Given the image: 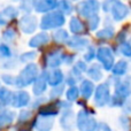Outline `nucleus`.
Listing matches in <instances>:
<instances>
[{"label": "nucleus", "mask_w": 131, "mask_h": 131, "mask_svg": "<svg viewBox=\"0 0 131 131\" xmlns=\"http://www.w3.org/2000/svg\"><path fill=\"white\" fill-rule=\"evenodd\" d=\"M14 36H15V32L13 31V30H7V31H5V34H4V38L6 39H8V40H12V39L14 38Z\"/></svg>", "instance_id": "f704fd0d"}, {"label": "nucleus", "mask_w": 131, "mask_h": 131, "mask_svg": "<svg viewBox=\"0 0 131 131\" xmlns=\"http://www.w3.org/2000/svg\"><path fill=\"white\" fill-rule=\"evenodd\" d=\"M94 55H95L94 50H93L92 47H90V48H89V51H88V53L85 54V59L88 60V61H91V60L94 58Z\"/></svg>", "instance_id": "72a5a7b5"}, {"label": "nucleus", "mask_w": 131, "mask_h": 131, "mask_svg": "<svg viewBox=\"0 0 131 131\" xmlns=\"http://www.w3.org/2000/svg\"><path fill=\"white\" fill-rule=\"evenodd\" d=\"M35 7V2L32 0H23L21 4V8L24 9V12H31V9Z\"/></svg>", "instance_id": "c756f323"}, {"label": "nucleus", "mask_w": 131, "mask_h": 131, "mask_svg": "<svg viewBox=\"0 0 131 131\" xmlns=\"http://www.w3.org/2000/svg\"><path fill=\"white\" fill-rule=\"evenodd\" d=\"M0 55H1L2 58H9V55H10L9 48L5 45H0Z\"/></svg>", "instance_id": "7c9ffc66"}, {"label": "nucleus", "mask_w": 131, "mask_h": 131, "mask_svg": "<svg viewBox=\"0 0 131 131\" xmlns=\"http://www.w3.org/2000/svg\"><path fill=\"white\" fill-rule=\"evenodd\" d=\"M48 40H50V38H48V35L46 34H39L37 35L36 37H34V38L30 40V46L31 47H40V46L45 45V44L48 43Z\"/></svg>", "instance_id": "ddd939ff"}, {"label": "nucleus", "mask_w": 131, "mask_h": 131, "mask_svg": "<svg viewBox=\"0 0 131 131\" xmlns=\"http://www.w3.org/2000/svg\"><path fill=\"white\" fill-rule=\"evenodd\" d=\"M124 106L128 107V113H131V101H128L127 104H124Z\"/></svg>", "instance_id": "58836bf2"}, {"label": "nucleus", "mask_w": 131, "mask_h": 131, "mask_svg": "<svg viewBox=\"0 0 131 131\" xmlns=\"http://www.w3.org/2000/svg\"><path fill=\"white\" fill-rule=\"evenodd\" d=\"M111 101V92H109V84L104 83L100 84L97 88L94 95V102L97 106L102 107L105 105H107Z\"/></svg>", "instance_id": "7ed1b4c3"}, {"label": "nucleus", "mask_w": 131, "mask_h": 131, "mask_svg": "<svg viewBox=\"0 0 131 131\" xmlns=\"http://www.w3.org/2000/svg\"><path fill=\"white\" fill-rule=\"evenodd\" d=\"M61 6H63L62 10L66 12V13H69V12L71 10V6H70V4L67 1V0H63V1L61 2Z\"/></svg>", "instance_id": "c9c22d12"}, {"label": "nucleus", "mask_w": 131, "mask_h": 131, "mask_svg": "<svg viewBox=\"0 0 131 131\" xmlns=\"http://www.w3.org/2000/svg\"><path fill=\"white\" fill-rule=\"evenodd\" d=\"M36 58V53H24L21 58L22 61H28V60H34Z\"/></svg>", "instance_id": "2f4dec72"}, {"label": "nucleus", "mask_w": 131, "mask_h": 131, "mask_svg": "<svg viewBox=\"0 0 131 131\" xmlns=\"http://www.w3.org/2000/svg\"><path fill=\"white\" fill-rule=\"evenodd\" d=\"M113 36H114L113 28H105V29L100 30L97 34V37L100 39H111Z\"/></svg>", "instance_id": "5701e85b"}, {"label": "nucleus", "mask_w": 131, "mask_h": 131, "mask_svg": "<svg viewBox=\"0 0 131 131\" xmlns=\"http://www.w3.org/2000/svg\"><path fill=\"white\" fill-rule=\"evenodd\" d=\"M88 72H89V76L92 79H94V81H99L102 77V71L100 69L99 64H92L90 69L88 70Z\"/></svg>", "instance_id": "6ab92c4d"}, {"label": "nucleus", "mask_w": 131, "mask_h": 131, "mask_svg": "<svg viewBox=\"0 0 131 131\" xmlns=\"http://www.w3.org/2000/svg\"><path fill=\"white\" fill-rule=\"evenodd\" d=\"M111 13L115 21H122L130 14V9H129V7L125 4H123L122 1L115 0V2H114L113 7H112V9H111Z\"/></svg>", "instance_id": "6e6552de"}, {"label": "nucleus", "mask_w": 131, "mask_h": 131, "mask_svg": "<svg viewBox=\"0 0 131 131\" xmlns=\"http://www.w3.org/2000/svg\"><path fill=\"white\" fill-rule=\"evenodd\" d=\"M94 90V85H93L92 82L90 81H83L81 84V93L85 99H89L91 97V94L93 93Z\"/></svg>", "instance_id": "2eb2a0df"}, {"label": "nucleus", "mask_w": 131, "mask_h": 131, "mask_svg": "<svg viewBox=\"0 0 131 131\" xmlns=\"http://www.w3.org/2000/svg\"><path fill=\"white\" fill-rule=\"evenodd\" d=\"M64 23V16L61 12H53V13H50L43 17L40 23V28L41 29H53V28H58L61 27Z\"/></svg>", "instance_id": "f03ea898"}, {"label": "nucleus", "mask_w": 131, "mask_h": 131, "mask_svg": "<svg viewBox=\"0 0 131 131\" xmlns=\"http://www.w3.org/2000/svg\"><path fill=\"white\" fill-rule=\"evenodd\" d=\"M128 68H129V63H128L125 60H120V61H117V63L114 64L112 71H113L114 76L123 77V76H125V74H127Z\"/></svg>", "instance_id": "9b49d317"}, {"label": "nucleus", "mask_w": 131, "mask_h": 131, "mask_svg": "<svg viewBox=\"0 0 131 131\" xmlns=\"http://www.w3.org/2000/svg\"><path fill=\"white\" fill-rule=\"evenodd\" d=\"M38 75V69H37L36 64H29L22 70V72L20 74V76L15 79V85L20 86H25L28 84L32 83L35 79L37 78Z\"/></svg>", "instance_id": "f257e3e1"}, {"label": "nucleus", "mask_w": 131, "mask_h": 131, "mask_svg": "<svg viewBox=\"0 0 131 131\" xmlns=\"http://www.w3.org/2000/svg\"><path fill=\"white\" fill-rule=\"evenodd\" d=\"M2 78H4V81L6 82L7 84H13V82H15V79L16 78H14V77H10V76H4L2 77Z\"/></svg>", "instance_id": "4c0bfd02"}, {"label": "nucleus", "mask_w": 131, "mask_h": 131, "mask_svg": "<svg viewBox=\"0 0 131 131\" xmlns=\"http://www.w3.org/2000/svg\"><path fill=\"white\" fill-rule=\"evenodd\" d=\"M62 78H63V75H62V72L59 71V70H55V71H53L52 74L48 76V82H50L51 85L57 86L58 84L61 83Z\"/></svg>", "instance_id": "aec40b11"}, {"label": "nucleus", "mask_w": 131, "mask_h": 131, "mask_svg": "<svg viewBox=\"0 0 131 131\" xmlns=\"http://www.w3.org/2000/svg\"><path fill=\"white\" fill-rule=\"evenodd\" d=\"M71 118H72V113H70V112L64 113L63 116L61 117V124L63 125L66 129L71 128V122H70V120H71Z\"/></svg>", "instance_id": "bb28decb"}, {"label": "nucleus", "mask_w": 131, "mask_h": 131, "mask_svg": "<svg viewBox=\"0 0 131 131\" xmlns=\"http://www.w3.org/2000/svg\"><path fill=\"white\" fill-rule=\"evenodd\" d=\"M13 98H14V95L12 94L10 91H8L5 88L0 89V101H1L2 104H9V102H13Z\"/></svg>", "instance_id": "4be33fe9"}, {"label": "nucleus", "mask_w": 131, "mask_h": 131, "mask_svg": "<svg viewBox=\"0 0 131 131\" xmlns=\"http://www.w3.org/2000/svg\"><path fill=\"white\" fill-rule=\"evenodd\" d=\"M120 52L127 58H131V44L128 41H123L120 45Z\"/></svg>", "instance_id": "393cba45"}, {"label": "nucleus", "mask_w": 131, "mask_h": 131, "mask_svg": "<svg viewBox=\"0 0 131 131\" xmlns=\"http://www.w3.org/2000/svg\"><path fill=\"white\" fill-rule=\"evenodd\" d=\"M99 7H100V5L97 0H85V1L81 2L78 5V8L77 9H78V13L81 15L90 17V16L97 14V12L99 10Z\"/></svg>", "instance_id": "0eeeda50"}, {"label": "nucleus", "mask_w": 131, "mask_h": 131, "mask_svg": "<svg viewBox=\"0 0 131 131\" xmlns=\"http://www.w3.org/2000/svg\"><path fill=\"white\" fill-rule=\"evenodd\" d=\"M79 93H78V90H77L76 88H74L72 86L71 89H69L67 92V98L68 100H71V101H74V100H76L77 98H78Z\"/></svg>", "instance_id": "c85d7f7f"}, {"label": "nucleus", "mask_w": 131, "mask_h": 131, "mask_svg": "<svg viewBox=\"0 0 131 131\" xmlns=\"http://www.w3.org/2000/svg\"><path fill=\"white\" fill-rule=\"evenodd\" d=\"M95 120L85 111H82L78 114V128L81 131H94L97 129Z\"/></svg>", "instance_id": "39448f33"}, {"label": "nucleus", "mask_w": 131, "mask_h": 131, "mask_svg": "<svg viewBox=\"0 0 131 131\" xmlns=\"http://www.w3.org/2000/svg\"><path fill=\"white\" fill-rule=\"evenodd\" d=\"M70 29L74 34H81V32L84 31V27L83 23L76 17H72L71 21H70Z\"/></svg>", "instance_id": "412c9836"}, {"label": "nucleus", "mask_w": 131, "mask_h": 131, "mask_svg": "<svg viewBox=\"0 0 131 131\" xmlns=\"http://www.w3.org/2000/svg\"><path fill=\"white\" fill-rule=\"evenodd\" d=\"M13 117H14V114L10 113V112H5V113H2L1 115H0V127L8 124V123L13 120Z\"/></svg>", "instance_id": "a878e982"}, {"label": "nucleus", "mask_w": 131, "mask_h": 131, "mask_svg": "<svg viewBox=\"0 0 131 131\" xmlns=\"http://www.w3.org/2000/svg\"><path fill=\"white\" fill-rule=\"evenodd\" d=\"M58 5H59V0H40L35 4V7H36L37 12L44 13V12H48L55 8Z\"/></svg>", "instance_id": "9d476101"}, {"label": "nucleus", "mask_w": 131, "mask_h": 131, "mask_svg": "<svg viewBox=\"0 0 131 131\" xmlns=\"http://www.w3.org/2000/svg\"><path fill=\"white\" fill-rule=\"evenodd\" d=\"M43 75H41V76H39L38 78H37V81L35 82V85H34V92H35V94H37V95L41 94V93L45 91L46 82L48 81V76H50V75L46 74V76L44 77Z\"/></svg>", "instance_id": "f8f14e48"}, {"label": "nucleus", "mask_w": 131, "mask_h": 131, "mask_svg": "<svg viewBox=\"0 0 131 131\" xmlns=\"http://www.w3.org/2000/svg\"><path fill=\"white\" fill-rule=\"evenodd\" d=\"M53 125V121L48 117H44V118H39L36 122V128L39 131H50V129Z\"/></svg>", "instance_id": "dca6fc26"}, {"label": "nucleus", "mask_w": 131, "mask_h": 131, "mask_svg": "<svg viewBox=\"0 0 131 131\" xmlns=\"http://www.w3.org/2000/svg\"><path fill=\"white\" fill-rule=\"evenodd\" d=\"M89 27H90V29L91 30H95L97 29V27L99 25V22H100V18H99V16L95 14V15H92V16H90L89 17Z\"/></svg>", "instance_id": "cd10ccee"}, {"label": "nucleus", "mask_w": 131, "mask_h": 131, "mask_svg": "<svg viewBox=\"0 0 131 131\" xmlns=\"http://www.w3.org/2000/svg\"><path fill=\"white\" fill-rule=\"evenodd\" d=\"M97 58L106 70H112L114 67V54L111 48L100 47L97 52Z\"/></svg>", "instance_id": "20e7f679"}, {"label": "nucleus", "mask_w": 131, "mask_h": 131, "mask_svg": "<svg viewBox=\"0 0 131 131\" xmlns=\"http://www.w3.org/2000/svg\"><path fill=\"white\" fill-rule=\"evenodd\" d=\"M115 94L121 97L122 99H127L131 95V78L124 77L120 78L115 83Z\"/></svg>", "instance_id": "423d86ee"}, {"label": "nucleus", "mask_w": 131, "mask_h": 131, "mask_svg": "<svg viewBox=\"0 0 131 131\" xmlns=\"http://www.w3.org/2000/svg\"><path fill=\"white\" fill-rule=\"evenodd\" d=\"M30 100V97L27 92H18L17 94L14 95L13 98V102L15 107H22L24 105H27Z\"/></svg>", "instance_id": "4468645a"}, {"label": "nucleus", "mask_w": 131, "mask_h": 131, "mask_svg": "<svg viewBox=\"0 0 131 131\" xmlns=\"http://www.w3.org/2000/svg\"><path fill=\"white\" fill-rule=\"evenodd\" d=\"M62 91H63V85L59 86L57 91H52V94H51V98H57V97H59V95L61 94L60 92H62Z\"/></svg>", "instance_id": "e433bc0d"}, {"label": "nucleus", "mask_w": 131, "mask_h": 131, "mask_svg": "<svg viewBox=\"0 0 131 131\" xmlns=\"http://www.w3.org/2000/svg\"><path fill=\"white\" fill-rule=\"evenodd\" d=\"M89 44V41L84 38L81 37H76V38H72L71 40H69L68 45L71 48H76V50H83L84 47H86V45Z\"/></svg>", "instance_id": "f3484780"}, {"label": "nucleus", "mask_w": 131, "mask_h": 131, "mask_svg": "<svg viewBox=\"0 0 131 131\" xmlns=\"http://www.w3.org/2000/svg\"><path fill=\"white\" fill-rule=\"evenodd\" d=\"M97 131H112L111 128H109L108 124H106V123H99L97 127Z\"/></svg>", "instance_id": "473e14b6"}, {"label": "nucleus", "mask_w": 131, "mask_h": 131, "mask_svg": "<svg viewBox=\"0 0 131 131\" xmlns=\"http://www.w3.org/2000/svg\"><path fill=\"white\" fill-rule=\"evenodd\" d=\"M61 61H62V57L59 52L51 53L50 55H47V60H46L47 66H50V67H58L61 63Z\"/></svg>", "instance_id": "a211bd4d"}, {"label": "nucleus", "mask_w": 131, "mask_h": 131, "mask_svg": "<svg viewBox=\"0 0 131 131\" xmlns=\"http://www.w3.org/2000/svg\"><path fill=\"white\" fill-rule=\"evenodd\" d=\"M53 37H54L55 41H58V43H63V41H66L68 39V34L64 31V30L59 29V30H57V31L54 32Z\"/></svg>", "instance_id": "b1692460"}, {"label": "nucleus", "mask_w": 131, "mask_h": 131, "mask_svg": "<svg viewBox=\"0 0 131 131\" xmlns=\"http://www.w3.org/2000/svg\"><path fill=\"white\" fill-rule=\"evenodd\" d=\"M36 18H34L32 16H24L20 22V27L23 30V32L25 34H31L36 29Z\"/></svg>", "instance_id": "1a4fd4ad"}]
</instances>
